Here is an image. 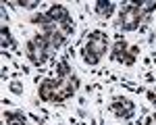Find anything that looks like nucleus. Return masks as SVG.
Here are the masks:
<instances>
[{
  "mask_svg": "<svg viewBox=\"0 0 156 125\" xmlns=\"http://www.w3.org/2000/svg\"><path fill=\"white\" fill-rule=\"evenodd\" d=\"M108 48V38L102 34V31H94L90 40H87V44L83 46V59L85 62H90V65H96L100 59H102V54L106 52Z\"/></svg>",
  "mask_w": 156,
  "mask_h": 125,
  "instance_id": "1",
  "label": "nucleus"
},
{
  "mask_svg": "<svg viewBox=\"0 0 156 125\" xmlns=\"http://www.w3.org/2000/svg\"><path fill=\"white\" fill-rule=\"evenodd\" d=\"M140 19H142V4L135 2V4H129L121 11L119 25L123 29H135L140 25Z\"/></svg>",
  "mask_w": 156,
  "mask_h": 125,
  "instance_id": "2",
  "label": "nucleus"
},
{
  "mask_svg": "<svg viewBox=\"0 0 156 125\" xmlns=\"http://www.w3.org/2000/svg\"><path fill=\"white\" fill-rule=\"evenodd\" d=\"M48 54H50V50L46 48V44H44L42 36L34 38V40L27 44V56L31 59L34 65H44L46 59H48Z\"/></svg>",
  "mask_w": 156,
  "mask_h": 125,
  "instance_id": "3",
  "label": "nucleus"
},
{
  "mask_svg": "<svg viewBox=\"0 0 156 125\" xmlns=\"http://www.w3.org/2000/svg\"><path fill=\"white\" fill-rule=\"evenodd\" d=\"M77 86H79V81H77V77H73V73L67 77H56V102L71 98Z\"/></svg>",
  "mask_w": 156,
  "mask_h": 125,
  "instance_id": "4",
  "label": "nucleus"
},
{
  "mask_svg": "<svg viewBox=\"0 0 156 125\" xmlns=\"http://www.w3.org/2000/svg\"><path fill=\"white\" fill-rule=\"evenodd\" d=\"M137 52H140V48H131V52H127V42L125 40H119L115 44V48H112V56L121 62L125 61L127 65H131L135 61V56H137Z\"/></svg>",
  "mask_w": 156,
  "mask_h": 125,
  "instance_id": "5",
  "label": "nucleus"
},
{
  "mask_svg": "<svg viewBox=\"0 0 156 125\" xmlns=\"http://www.w3.org/2000/svg\"><path fill=\"white\" fill-rule=\"evenodd\" d=\"M40 98L46 102L56 100V79H44L40 84Z\"/></svg>",
  "mask_w": 156,
  "mask_h": 125,
  "instance_id": "6",
  "label": "nucleus"
},
{
  "mask_svg": "<svg viewBox=\"0 0 156 125\" xmlns=\"http://www.w3.org/2000/svg\"><path fill=\"white\" fill-rule=\"evenodd\" d=\"M48 19L52 21V23H54V21H56V23H58V21H65V23L71 21V19H69V11H67L62 4H54V6H50Z\"/></svg>",
  "mask_w": 156,
  "mask_h": 125,
  "instance_id": "7",
  "label": "nucleus"
},
{
  "mask_svg": "<svg viewBox=\"0 0 156 125\" xmlns=\"http://www.w3.org/2000/svg\"><path fill=\"white\" fill-rule=\"evenodd\" d=\"M110 109H112V111L117 112V115H121V117H125V119L133 115V104H131V102H127V100H121V102H115V104H112Z\"/></svg>",
  "mask_w": 156,
  "mask_h": 125,
  "instance_id": "8",
  "label": "nucleus"
},
{
  "mask_svg": "<svg viewBox=\"0 0 156 125\" xmlns=\"http://www.w3.org/2000/svg\"><path fill=\"white\" fill-rule=\"evenodd\" d=\"M112 9H115V4L112 2H104V0H100V2H96V12L98 15H110L112 12Z\"/></svg>",
  "mask_w": 156,
  "mask_h": 125,
  "instance_id": "9",
  "label": "nucleus"
},
{
  "mask_svg": "<svg viewBox=\"0 0 156 125\" xmlns=\"http://www.w3.org/2000/svg\"><path fill=\"white\" fill-rule=\"evenodd\" d=\"M6 121L11 125H25L23 115H19V112H6Z\"/></svg>",
  "mask_w": 156,
  "mask_h": 125,
  "instance_id": "10",
  "label": "nucleus"
},
{
  "mask_svg": "<svg viewBox=\"0 0 156 125\" xmlns=\"http://www.w3.org/2000/svg\"><path fill=\"white\" fill-rule=\"evenodd\" d=\"M2 46L6 48V46H15V42H12L11 34H9V29L6 27H2Z\"/></svg>",
  "mask_w": 156,
  "mask_h": 125,
  "instance_id": "11",
  "label": "nucleus"
},
{
  "mask_svg": "<svg viewBox=\"0 0 156 125\" xmlns=\"http://www.w3.org/2000/svg\"><path fill=\"white\" fill-rule=\"evenodd\" d=\"M19 6H27V9H34V6H37V0H21V2H19Z\"/></svg>",
  "mask_w": 156,
  "mask_h": 125,
  "instance_id": "12",
  "label": "nucleus"
}]
</instances>
